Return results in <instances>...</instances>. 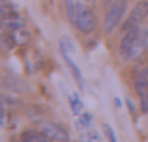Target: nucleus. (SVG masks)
<instances>
[{
    "label": "nucleus",
    "mask_w": 148,
    "mask_h": 142,
    "mask_svg": "<svg viewBox=\"0 0 148 142\" xmlns=\"http://www.w3.org/2000/svg\"><path fill=\"white\" fill-rule=\"evenodd\" d=\"M146 49H148V30H146V28H141V30H139L137 39H135V43L131 45L130 52H127V58H126V60H135V58H139V56L143 54V51H146Z\"/></svg>",
    "instance_id": "39448f33"
},
{
    "label": "nucleus",
    "mask_w": 148,
    "mask_h": 142,
    "mask_svg": "<svg viewBox=\"0 0 148 142\" xmlns=\"http://www.w3.org/2000/svg\"><path fill=\"white\" fill-rule=\"evenodd\" d=\"M21 142H51L41 129H26L21 133Z\"/></svg>",
    "instance_id": "1a4fd4ad"
},
{
    "label": "nucleus",
    "mask_w": 148,
    "mask_h": 142,
    "mask_svg": "<svg viewBox=\"0 0 148 142\" xmlns=\"http://www.w3.org/2000/svg\"><path fill=\"white\" fill-rule=\"evenodd\" d=\"M139 26H133V28H130V30H126V34H124V37H122V41H120V56H122L124 60L127 58V52H130V49H131V45L135 43V39H137V36H139Z\"/></svg>",
    "instance_id": "0eeeda50"
},
{
    "label": "nucleus",
    "mask_w": 148,
    "mask_h": 142,
    "mask_svg": "<svg viewBox=\"0 0 148 142\" xmlns=\"http://www.w3.org/2000/svg\"><path fill=\"white\" fill-rule=\"evenodd\" d=\"M64 60H66V64L69 66V71H71V75L75 77V80L79 82V86H83L84 84V80H83V73H81V69L77 67V64L71 60V56L68 54V52H64Z\"/></svg>",
    "instance_id": "f8f14e48"
},
{
    "label": "nucleus",
    "mask_w": 148,
    "mask_h": 142,
    "mask_svg": "<svg viewBox=\"0 0 148 142\" xmlns=\"http://www.w3.org/2000/svg\"><path fill=\"white\" fill-rule=\"evenodd\" d=\"M2 86L6 88V90L15 92V94H26V92H30V86H28V84H26L23 79L15 77V75H6V77H4Z\"/></svg>",
    "instance_id": "423d86ee"
},
{
    "label": "nucleus",
    "mask_w": 148,
    "mask_h": 142,
    "mask_svg": "<svg viewBox=\"0 0 148 142\" xmlns=\"http://www.w3.org/2000/svg\"><path fill=\"white\" fill-rule=\"evenodd\" d=\"M19 142H21V139H19Z\"/></svg>",
    "instance_id": "5701e85b"
},
{
    "label": "nucleus",
    "mask_w": 148,
    "mask_h": 142,
    "mask_svg": "<svg viewBox=\"0 0 148 142\" xmlns=\"http://www.w3.org/2000/svg\"><path fill=\"white\" fill-rule=\"evenodd\" d=\"M141 109H143V112L148 114V92L141 94Z\"/></svg>",
    "instance_id": "aec40b11"
},
{
    "label": "nucleus",
    "mask_w": 148,
    "mask_h": 142,
    "mask_svg": "<svg viewBox=\"0 0 148 142\" xmlns=\"http://www.w3.org/2000/svg\"><path fill=\"white\" fill-rule=\"evenodd\" d=\"M84 2H88V0H84Z\"/></svg>",
    "instance_id": "4be33fe9"
},
{
    "label": "nucleus",
    "mask_w": 148,
    "mask_h": 142,
    "mask_svg": "<svg viewBox=\"0 0 148 142\" xmlns=\"http://www.w3.org/2000/svg\"><path fill=\"white\" fill-rule=\"evenodd\" d=\"M126 105H127V109H130V112H131V114H135V105H133V101H131V99H127Z\"/></svg>",
    "instance_id": "412c9836"
},
{
    "label": "nucleus",
    "mask_w": 148,
    "mask_h": 142,
    "mask_svg": "<svg viewBox=\"0 0 148 142\" xmlns=\"http://www.w3.org/2000/svg\"><path fill=\"white\" fill-rule=\"evenodd\" d=\"M2 107H6V109H15V107H21V101H19L17 97H11L10 94H2Z\"/></svg>",
    "instance_id": "dca6fc26"
},
{
    "label": "nucleus",
    "mask_w": 148,
    "mask_h": 142,
    "mask_svg": "<svg viewBox=\"0 0 148 142\" xmlns=\"http://www.w3.org/2000/svg\"><path fill=\"white\" fill-rule=\"evenodd\" d=\"M103 131H105V137H107L109 142H116V137H114V131L109 124H103Z\"/></svg>",
    "instance_id": "6ab92c4d"
},
{
    "label": "nucleus",
    "mask_w": 148,
    "mask_h": 142,
    "mask_svg": "<svg viewBox=\"0 0 148 142\" xmlns=\"http://www.w3.org/2000/svg\"><path fill=\"white\" fill-rule=\"evenodd\" d=\"M19 28H25V19L19 17L17 11L8 17H2V30L4 32H13V30H19Z\"/></svg>",
    "instance_id": "6e6552de"
},
{
    "label": "nucleus",
    "mask_w": 148,
    "mask_h": 142,
    "mask_svg": "<svg viewBox=\"0 0 148 142\" xmlns=\"http://www.w3.org/2000/svg\"><path fill=\"white\" fill-rule=\"evenodd\" d=\"M66 13H68L69 24L77 26V2H73V0H66Z\"/></svg>",
    "instance_id": "4468645a"
},
{
    "label": "nucleus",
    "mask_w": 148,
    "mask_h": 142,
    "mask_svg": "<svg viewBox=\"0 0 148 142\" xmlns=\"http://www.w3.org/2000/svg\"><path fill=\"white\" fill-rule=\"evenodd\" d=\"M10 36H11V39L15 41V45H19V47H23V45H28L30 39H32V34H30L28 30H25V28L13 30Z\"/></svg>",
    "instance_id": "9b49d317"
},
{
    "label": "nucleus",
    "mask_w": 148,
    "mask_h": 142,
    "mask_svg": "<svg viewBox=\"0 0 148 142\" xmlns=\"http://www.w3.org/2000/svg\"><path fill=\"white\" fill-rule=\"evenodd\" d=\"M83 142H101V137L96 131H88L86 135H83Z\"/></svg>",
    "instance_id": "a211bd4d"
},
{
    "label": "nucleus",
    "mask_w": 148,
    "mask_h": 142,
    "mask_svg": "<svg viewBox=\"0 0 148 142\" xmlns=\"http://www.w3.org/2000/svg\"><path fill=\"white\" fill-rule=\"evenodd\" d=\"M90 125H92V114H88V112H83L79 118H77V129H90Z\"/></svg>",
    "instance_id": "2eb2a0df"
},
{
    "label": "nucleus",
    "mask_w": 148,
    "mask_h": 142,
    "mask_svg": "<svg viewBox=\"0 0 148 142\" xmlns=\"http://www.w3.org/2000/svg\"><path fill=\"white\" fill-rule=\"evenodd\" d=\"M146 17H148V0H141V2H137L133 6L130 17H127V21L122 24V30L126 32V30L133 28V26H137L139 22H141L143 19H146Z\"/></svg>",
    "instance_id": "20e7f679"
},
{
    "label": "nucleus",
    "mask_w": 148,
    "mask_h": 142,
    "mask_svg": "<svg viewBox=\"0 0 148 142\" xmlns=\"http://www.w3.org/2000/svg\"><path fill=\"white\" fill-rule=\"evenodd\" d=\"M40 129L47 135V139L51 142H68L69 140V133L66 131L60 124H54V122H41Z\"/></svg>",
    "instance_id": "7ed1b4c3"
},
{
    "label": "nucleus",
    "mask_w": 148,
    "mask_h": 142,
    "mask_svg": "<svg viewBox=\"0 0 148 142\" xmlns=\"http://www.w3.org/2000/svg\"><path fill=\"white\" fill-rule=\"evenodd\" d=\"M69 107H71V112L77 114V116H81V114L84 112V105H83V101H81L79 94L69 95Z\"/></svg>",
    "instance_id": "ddd939ff"
},
{
    "label": "nucleus",
    "mask_w": 148,
    "mask_h": 142,
    "mask_svg": "<svg viewBox=\"0 0 148 142\" xmlns=\"http://www.w3.org/2000/svg\"><path fill=\"white\" fill-rule=\"evenodd\" d=\"M135 92L139 95L148 92V67H141L135 75Z\"/></svg>",
    "instance_id": "9d476101"
},
{
    "label": "nucleus",
    "mask_w": 148,
    "mask_h": 142,
    "mask_svg": "<svg viewBox=\"0 0 148 142\" xmlns=\"http://www.w3.org/2000/svg\"><path fill=\"white\" fill-rule=\"evenodd\" d=\"M77 28L83 34H90L96 28V15L88 6L77 2Z\"/></svg>",
    "instance_id": "f03ea898"
},
{
    "label": "nucleus",
    "mask_w": 148,
    "mask_h": 142,
    "mask_svg": "<svg viewBox=\"0 0 148 142\" xmlns=\"http://www.w3.org/2000/svg\"><path fill=\"white\" fill-rule=\"evenodd\" d=\"M127 10V0H114L111 4V7L107 10V15H105L103 21V32L105 34H112L116 30V26L122 22L124 15H126Z\"/></svg>",
    "instance_id": "f257e3e1"
},
{
    "label": "nucleus",
    "mask_w": 148,
    "mask_h": 142,
    "mask_svg": "<svg viewBox=\"0 0 148 142\" xmlns=\"http://www.w3.org/2000/svg\"><path fill=\"white\" fill-rule=\"evenodd\" d=\"M2 47H4V51H6V52H10V51H13V49H15V41L11 39V36H8V34H4V36H2Z\"/></svg>",
    "instance_id": "f3484780"
}]
</instances>
